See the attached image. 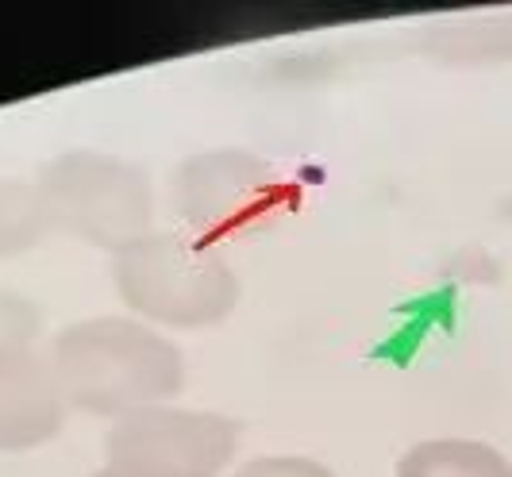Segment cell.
Wrapping results in <instances>:
<instances>
[{
    "instance_id": "1",
    "label": "cell",
    "mask_w": 512,
    "mask_h": 477,
    "mask_svg": "<svg viewBox=\"0 0 512 477\" xmlns=\"http://www.w3.org/2000/svg\"><path fill=\"white\" fill-rule=\"evenodd\" d=\"M47 362L66 408L104 420L174 404L189 377L178 343L131 312L85 316L62 327Z\"/></svg>"
},
{
    "instance_id": "2",
    "label": "cell",
    "mask_w": 512,
    "mask_h": 477,
    "mask_svg": "<svg viewBox=\"0 0 512 477\" xmlns=\"http://www.w3.org/2000/svg\"><path fill=\"white\" fill-rule=\"evenodd\" d=\"M112 289L131 316L158 331H208L243 297L228 254L185 231H151L116 254Z\"/></svg>"
},
{
    "instance_id": "3",
    "label": "cell",
    "mask_w": 512,
    "mask_h": 477,
    "mask_svg": "<svg viewBox=\"0 0 512 477\" xmlns=\"http://www.w3.org/2000/svg\"><path fill=\"white\" fill-rule=\"evenodd\" d=\"M51 227L112 258L154 231V185L143 166L108 151H66L39 174Z\"/></svg>"
},
{
    "instance_id": "4",
    "label": "cell",
    "mask_w": 512,
    "mask_h": 477,
    "mask_svg": "<svg viewBox=\"0 0 512 477\" xmlns=\"http://www.w3.org/2000/svg\"><path fill=\"white\" fill-rule=\"evenodd\" d=\"M170 208L185 235L208 247L247 239L293 208L285 174L243 147L189 154L170 177Z\"/></svg>"
},
{
    "instance_id": "5",
    "label": "cell",
    "mask_w": 512,
    "mask_h": 477,
    "mask_svg": "<svg viewBox=\"0 0 512 477\" xmlns=\"http://www.w3.org/2000/svg\"><path fill=\"white\" fill-rule=\"evenodd\" d=\"M239 454V424L189 404H154L108 424L104 458L147 477H224Z\"/></svg>"
},
{
    "instance_id": "6",
    "label": "cell",
    "mask_w": 512,
    "mask_h": 477,
    "mask_svg": "<svg viewBox=\"0 0 512 477\" xmlns=\"http://www.w3.org/2000/svg\"><path fill=\"white\" fill-rule=\"evenodd\" d=\"M66 412L47 354L35 347H0V454L51 443L66 427Z\"/></svg>"
},
{
    "instance_id": "7",
    "label": "cell",
    "mask_w": 512,
    "mask_h": 477,
    "mask_svg": "<svg viewBox=\"0 0 512 477\" xmlns=\"http://www.w3.org/2000/svg\"><path fill=\"white\" fill-rule=\"evenodd\" d=\"M397 477H512V462L486 439H424L401 454Z\"/></svg>"
},
{
    "instance_id": "8",
    "label": "cell",
    "mask_w": 512,
    "mask_h": 477,
    "mask_svg": "<svg viewBox=\"0 0 512 477\" xmlns=\"http://www.w3.org/2000/svg\"><path fill=\"white\" fill-rule=\"evenodd\" d=\"M428 47L443 62L482 66V62H505L512 58V12L493 20H466V24H443L432 31Z\"/></svg>"
},
{
    "instance_id": "9",
    "label": "cell",
    "mask_w": 512,
    "mask_h": 477,
    "mask_svg": "<svg viewBox=\"0 0 512 477\" xmlns=\"http://www.w3.org/2000/svg\"><path fill=\"white\" fill-rule=\"evenodd\" d=\"M51 216L35 181L0 177V258H16L47 239Z\"/></svg>"
},
{
    "instance_id": "10",
    "label": "cell",
    "mask_w": 512,
    "mask_h": 477,
    "mask_svg": "<svg viewBox=\"0 0 512 477\" xmlns=\"http://www.w3.org/2000/svg\"><path fill=\"white\" fill-rule=\"evenodd\" d=\"M43 331V316L31 297L0 285V347H35Z\"/></svg>"
},
{
    "instance_id": "11",
    "label": "cell",
    "mask_w": 512,
    "mask_h": 477,
    "mask_svg": "<svg viewBox=\"0 0 512 477\" xmlns=\"http://www.w3.org/2000/svg\"><path fill=\"white\" fill-rule=\"evenodd\" d=\"M224 477H339L332 466L308 454H255L247 462H235Z\"/></svg>"
},
{
    "instance_id": "12",
    "label": "cell",
    "mask_w": 512,
    "mask_h": 477,
    "mask_svg": "<svg viewBox=\"0 0 512 477\" xmlns=\"http://www.w3.org/2000/svg\"><path fill=\"white\" fill-rule=\"evenodd\" d=\"M89 477H147V474H139V470H128V466H120V462H108V458H104L101 470H93Z\"/></svg>"
}]
</instances>
